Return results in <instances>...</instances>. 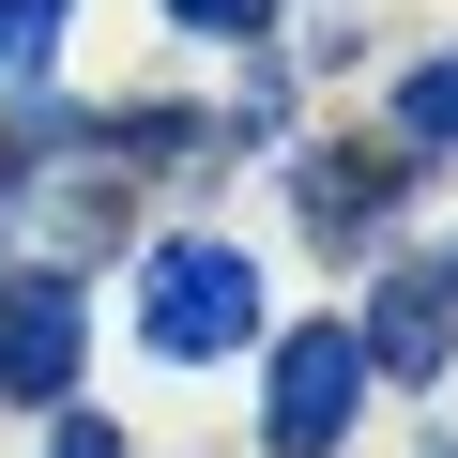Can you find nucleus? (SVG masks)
Segmentation results:
<instances>
[{
    "label": "nucleus",
    "instance_id": "f257e3e1",
    "mask_svg": "<svg viewBox=\"0 0 458 458\" xmlns=\"http://www.w3.org/2000/svg\"><path fill=\"white\" fill-rule=\"evenodd\" d=\"M138 336H153L168 367L245 352V336H260V276L229 260V245H153V276H138Z\"/></svg>",
    "mask_w": 458,
    "mask_h": 458
},
{
    "label": "nucleus",
    "instance_id": "f03ea898",
    "mask_svg": "<svg viewBox=\"0 0 458 458\" xmlns=\"http://www.w3.org/2000/svg\"><path fill=\"white\" fill-rule=\"evenodd\" d=\"M352 412H367V352H352L336 321L276 336V397H260V443H276V458H336V443H352Z\"/></svg>",
    "mask_w": 458,
    "mask_h": 458
},
{
    "label": "nucleus",
    "instance_id": "7ed1b4c3",
    "mask_svg": "<svg viewBox=\"0 0 458 458\" xmlns=\"http://www.w3.org/2000/svg\"><path fill=\"white\" fill-rule=\"evenodd\" d=\"M77 352H92L77 276H0V397H77Z\"/></svg>",
    "mask_w": 458,
    "mask_h": 458
},
{
    "label": "nucleus",
    "instance_id": "20e7f679",
    "mask_svg": "<svg viewBox=\"0 0 458 458\" xmlns=\"http://www.w3.org/2000/svg\"><path fill=\"white\" fill-rule=\"evenodd\" d=\"M443 336H458V291H428V276H397L382 306H367V367H397V382H443Z\"/></svg>",
    "mask_w": 458,
    "mask_h": 458
},
{
    "label": "nucleus",
    "instance_id": "39448f33",
    "mask_svg": "<svg viewBox=\"0 0 458 458\" xmlns=\"http://www.w3.org/2000/svg\"><path fill=\"white\" fill-rule=\"evenodd\" d=\"M397 138H428V153L458 138V62H412L397 77Z\"/></svg>",
    "mask_w": 458,
    "mask_h": 458
},
{
    "label": "nucleus",
    "instance_id": "423d86ee",
    "mask_svg": "<svg viewBox=\"0 0 458 458\" xmlns=\"http://www.w3.org/2000/svg\"><path fill=\"white\" fill-rule=\"evenodd\" d=\"M168 16L214 31V47H260V31H276V0H168Z\"/></svg>",
    "mask_w": 458,
    "mask_h": 458
},
{
    "label": "nucleus",
    "instance_id": "0eeeda50",
    "mask_svg": "<svg viewBox=\"0 0 458 458\" xmlns=\"http://www.w3.org/2000/svg\"><path fill=\"white\" fill-rule=\"evenodd\" d=\"M47 31H62V0H0V77H31V62H47Z\"/></svg>",
    "mask_w": 458,
    "mask_h": 458
},
{
    "label": "nucleus",
    "instance_id": "6e6552de",
    "mask_svg": "<svg viewBox=\"0 0 458 458\" xmlns=\"http://www.w3.org/2000/svg\"><path fill=\"white\" fill-rule=\"evenodd\" d=\"M47 458H123V443H107L92 412H62V443H47Z\"/></svg>",
    "mask_w": 458,
    "mask_h": 458
},
{
    "label": "nucleus",
    "instance_id": "1a4fd4ad",
    "mask_svg": "<svg viewBox=\"0 0 458 458\" xmlns=\"http://www.w3.org/2000/svg\"><path fill=\"white\" fill-rule=\"evenodd\" d=\"M0 183H16V153H0Z\"/></svg>",
    "mask_w": 458,
    "mask_h": 458
},
{
    "label": "nucleus",
    "instance_id": "9d476101",
    "mask_svg": "<svg viewBox=\"0 0 458 458\" xmlns=\"http://www.w3.org/2000/svg\"><path fill=\"white\" fill-rule=\"evenodd\" d=\"M428 458H458V443H428Z\"/></svg>",
    "mask_w": 458,
    "mask_h": 458
},
{
    "label": "nucleus",
    "instance_id": "9b49d317",
    "mask_svg": "<svg viewBox=\"0 0 458 458\" xmlns=\"http://www.w3.org/2000/svg\"><path fill=\"white\" fill-rule=\"evenodd\" d=\"M443 291H458V276H443Z\"/></svg>",
    "mask_w": 458,
    "mask_h": 458
}]
</instances>
